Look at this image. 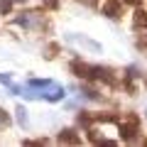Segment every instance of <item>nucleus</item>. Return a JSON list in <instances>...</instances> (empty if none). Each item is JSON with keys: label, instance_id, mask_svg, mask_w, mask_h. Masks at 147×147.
<instances>
[{"label": "nucleus", "instance_id": "nucleus-1", "mask_svg": "<svg viewBox=\"0 0 147 147\" xmlns=\"http://www.w3.org/2000/svg\"><path fill=\"white\" fill-rule=\"evenodd\" d=\"M118 132H120V137L125 142H140V137H137V132H140V118L137 115L123 118V123L118 125Z\"/></svg>", "mask_w": 147, "mask_h": 147}, {"label": "nucleus", "instance_id": "nucleus-2", "mask_svg": "<svg viewBox=\"0 0 147 147\" xmlns=\"http://www.w3.org/2000/svg\"><path fill=\"white\" fill-rule=\"evenodd\" d=\"M100 10H103L105 17H110V20H118V17L123 15V0H105Z\"/></svg>", "mask_w": 147, "mask_h": 147}, {"label": "nucleus", "instance_id": "nucleus-3", "mask_svg": "<svg viewBox=\"0 0 147 147\" xmlns=\"http://www.w3.org/2000/svg\"><path fill=\"white\" fill-rule=\"evenodd\" d=\"M69 69L74 71V76H79V79L91 81V64H84L81 59H74V61L69 64Z\"/></svg>", "mask_w": 147, "mask_h": 147}, {"label": "nucleus", "instance_id": "nucleus-4", "mask_svg": "<svg viewBox=\"0 0 147 147\" xmlns=\"http://www.w3.org/2000/svg\"><path fill=\"white\" fill-rule=\"evenodd\" d=\"M61 145H79L81 142V137L76 135V130H71V127H66V130H61L59 132V137H57Z\"/></svg>", "mask_w": 147, "mask_h": 147}, {"label": "nucleus", "instance_id": "nucleus-5", "mask_svg": "<svg viewBox=\"0 0 147 147\" xmlns=\"http://www.w3.org/2000/svg\"><path fill=\"white\" fill-rule=\"evenodd\" d=\"M69 39L76 44H81V47H88L91 52H100V44L93 42V39H86V37H79V34H69Z\"/></svg>", "mask_w": 147, "mask_h": 147}, {"label": "nucleus", "instance_id": "nucleus-6", "mask_svg": "<svg viewBox=\"0 0 147 147\" xmlns=\"http://www.w3.org/2000/svg\"><path fill=\"white\" fill-rule=\"evenodd\" d=\"M64 96H66V93H64V88H61V86L52 84V86H49V93H44V98H47V100H52V103H54V100H61Z\"/></svg>", "mask_w": 147, "mask_h": 147}, {"label": "nucleus", "instance_id": "nucleus-7", "mask_svg": "<svg viewBox=\"0 0 147 147\" xmlns=\"http://www.w3.org/2000/svg\"><path fill=\"white\" fill-rule=\"evenodd\" d=\"M132 25H135V27H147V10L137 7V10H135V17H132Z\"/></svg>", "mask_w": 147, "mask_h": 147}, {"label": "nucleus", "instance_id": "nucleus-8", "mask_svg": "<svg viewBox=\"0 0 147 147\" xmlns=\"http://www.w3.org/2000/svg\"><path fill=\"white\" fill-rule=\"evenodd\" d=\"M30 86H32V88H49L52 81H49V79H30Z\"/></svg>", "mask_w": 147, "mask_h": 147}, {"label": "nucleus", "instance_id": "nucleus-9", "mask_svg": "<svg viewBox=\"0 0 147 147\" xmlns=\"http://www.w3.org/2000/svg\"><path fill=\"white\" fill-rule=\"evenodd\" d=\"M15 113H17V123H20V127H27V110L20 105V108H17Z\"/></svg>", "mask_w": 147, "mask_h": 147}, {"label": "nucleus", "instance_id": "nucleus-10", "mask_svg": "<svg viewBox=\"0 0 147 147\" xmlns=\"http://www.w3.org/2000/svg\"><path fill=\"white\" fill-rule=\"evenodd\" d=\"M12 3H15V0H0V15H7V12L12 10Z\"/></svg>", "mask_w": 147, "mask_h": 147}, {"label": "nucleus", "instance_id": "nucleus-11", "mask_svg": "<svg viewBox=\"0 0 147 147\" xmlns=\"http://www.w3.org/2000/svg\"><path fill=\"white\" fill-rule=\"evenodd\" d=\"M91 123H93V118H91L88 113H81L79 115V125L81 127H91Z\"/></svg>", "mask_w": 147, "mask_h": 147}, {"label": "nucleus", "instance_id": "nucleus-12", "mask_svg": "<svg viewBox=\"0 0 147 147\" xmlns=\"http://www.w3.org/2000/svg\"><path fill=\"white\" fill-rule=\"evenodd\" d=\"M42 5L49 7V10H57V7H59V0H42Z\"/></svg>", "mask_w": 147, "mask_h": 147}, {"label": "nucleus", "instance_id": "nucleus-13", "mask_svg": "<svg viewBox=\"0 0 147 147\" xmlns=\"http://www.w3.org/2000/svg\"><path fill=\"white\" fill-rule=\"evenodd\" d=\"M57 49H59L57 44H49V47H47V54H44V57H47V59H52V57H54V52H57Z\"/></svg>", "mask_w": 147, "mask_h": 147}, {"label": "nucleus", "instance_id": "nucleus-14", "mask_svg": "<svg viewBox=\"0 0 147 147\" xmlns=\"http://www.w3.org/2000/svg\"><path fill=\"white\" fill-rule=\"evenodd\" d=\"M0 123H3V125H10V115H7L5 110H0Z\"/></svg>", "mask_w": 147, "mask_h": 147}, {"label": "nucleus", "instance_id": "nucleus-15", "mask_svg": "<svg viewBox=\"0 0 147 147\" xmlns=\"http://www.w3.org/2000/svg\"><path fill=\"white\" fill-rule=\"evenodd\" d=\"M0 84H5V86H12V81H10V76H7V74H0Z\"/></svg>", "mask_w": 147, "mask_h": 147}, {"label": "nucleus", "instance_id": "nucleus-16", "mask_svg": "<svg viewBox=\"0 0 147 147\" xmlns=\"http://www.w3.org/2000/svg\"><path fill=\"white\" fill-rule=\"evenodd\" d=\"M123 3H127V5H140V0H123Z\"/></svg>", "mask_w": 147, "mask_h": 147}, {"label": "nucleus", "instance_id": "nucleus-17", "mask_svg": "<svg viewBox=\"0 0 147 147\" xmlns=\"http://www.w3.org/2000/svg\"><path fill=\"white\" fill-rule=\"evenodd\" d=\"M15 3H27V0H15Z\"/></svg>", "mask_w": 147, "mask_h": 147}]
</instances>
